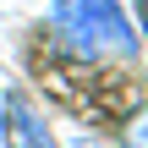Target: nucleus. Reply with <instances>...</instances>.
Masks as SVG:
<instances>
[{
	"label": "nucleus",
	"instance_id": "nucleus-1",
	"mask_svg": "<svg viewBox=\"0 0 148 148\" xmlns=\"http://www.w3.org/2000/svg\"><path fill=\"white\" fill-rule=\"evenodd\" d=\"M49 22H55V33H60L77 55H88V60H99V55L132 60V55L143 49V38L132 33V16L121 11V0H55V5H49Z\"/></svg>",
	"mask_w": 148,
	"mask_h": 148
},
{
	"label": "nucleus",
	"instance_id": "nucleus-2",
	"mask_svg": "<svg viewBox=\"0 0 148 148\" xmlns=\"http://www.w3.org/2000/svg\"><path fill=\"white\" fill-rule=\"evenodd\" d=\"M0 143L5 148H60L55 132L44 126V115H38L22 93H5V99H0Z\"/></svg>",
	"mask_w": 148,
	"mask_h": 148
},
{
	"label": "nucleus",
	"instance_id": "nucleus-3",
	"mask_svg": "<svg viewBox=\"0 0 148 148\" xmlns=\"http://www.w3.org/2000/svg\"><path fill=\"white\" fill-rule=\"evenodd\" d=\"M137 11H143V33H148V0H137Z\"/></svg>",
	"mask_w": 148,
	"mask_h": 148
}]
</instances>
